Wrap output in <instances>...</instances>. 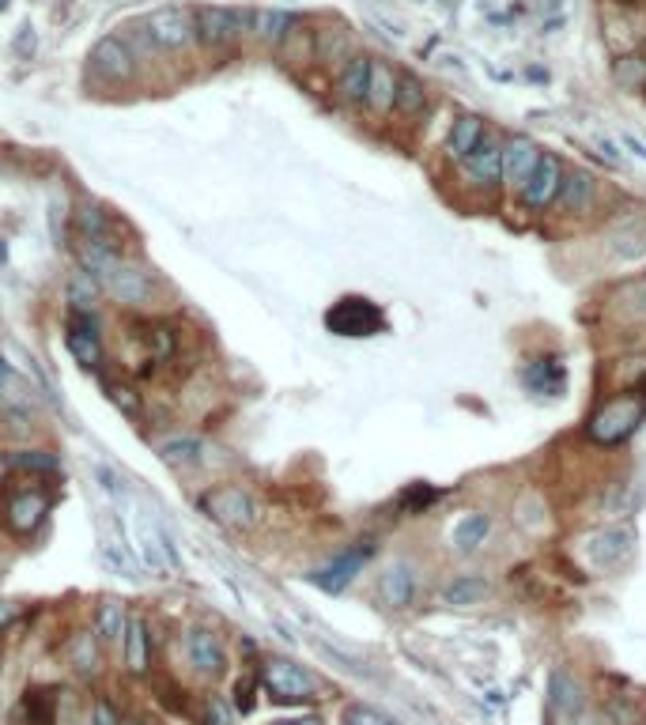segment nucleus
<instances>
[{
  "mask_svg": "<svg viewBox=\"0 0 646 725\" xmlns=\"http://www.w3.org/2000/svg\"><path fill=\"white\" fill-rule=\"evenodd\" d=\"M643 419H646V382H639L635 390L612 393L609 401H601L594 416L586 419V439L601 450L620 447V442H627L635 431H639Z\"/></svg>",
  "mask_w": 646,
  "mask_h": 725,
  "instance_id": "nucleus-1",
  "label": "nucleus"
},
{
  "mask_svg": "<svg viewBox=\"0 0 646 725\" xmlns=\"http://www.w3.org/2000/svg\"><path fill=\"white\" fill-rule=\"evenodd\" d=\"M261 688L268 691L273 703H314L322 684L310 669H302L291 657H265L261 662Z\"/></svg>",
  "mask_w": 646,
  "mask_h": 725,
  "instance_id": "nucleus-2",
  "label": "nucleus"
},
{
  "mask_svg": "<svg viewBox=\"0 0 646 725\" xmlns=\"http://www.w3.org/2000/svg\"><path fill=\"white\" fill-rule=\"evenodd\" d=\"M201 510L212 518L216 525L235 533H250L253 525L261 522V507L258 499L250 496L242 484H219V488H208L201 496Z\"/></svg>",
  "mask_w": 646,
  "mask_h": 725,
  "instance_id": "nucleus-3",
  "label": "nucleus"
},
{
  "mask_svg": "<svg viewBox=\"0 0 646 725\" xmlns=\"http://www.w3.org/2000/svg\"><path fill=\"white\" fill-rule=\"evenodd\" d=\"M141 27H144V38H148L152 46L167 49V54H178V49H190L198 43V15L186 4L155 8V12L144 15Z\"/></svg>",
  "mask_w": 646,
  "mask_h": 725,
  "instance_id": "nucleus-4",
  "label": "nucleus"
},
{
  "mask_svg": "<svg viewBox=\"0 0 646 725\" xmlns=\"http://www.w3.org/2000/svg\"><path fill=\"white\" fill-rule=\"evenodd\" d=\"M53 496L38 484H27V488H15L4 496V507H0V522H4L8 533L15 537H35L43 530V522L50 518Z\"/></svg>",
  "mask_w": 646,
  "mask_h": 725,
  "instance_id": "nucleus-5",
  "label": "nucleus"
},
{
  "mask_svg": "<svg viewBox=\"0 0 646 725\" xmlns=\"http://www.w3.org/2000/svg\"><path fill=\"white\" fill-rule=\"evenodd\" d=\"M325 329L337 336L359 341V336L382 333V329H386V314H382L379 302L363 299V295H345V299H337L330 310H325Z\"/></svg>",
  "mask_w": 646,
  "mask_h": 725,
  "instance_id": "nucleus-6",
  "label": "nucleus"
},
{
  "mask_svg": "<svg viewBox=\"0 0 646 725\" xmlns=\"http://www.w3.org/2000/svg\"><path fill=\"white\" fill-rule=\"evenodd\" d=\"M198 15V43L208 49L235 46L250 31V12L239 8H193Z\"/></svg>",
  "mask_w": 646,
  "mask_h": 725,
  "instance_id": "nucleus-7",
  "label": "nucleus"
},
{
  "mask_svg": "<svg viewBox=\"0 0 646 725\" xmlns=\"http://www.w3.org/2000/svg\"><path fill=\"white\" fill-rule=\"evenodd\" d=\"M87 69L110 87H125L133 84L136 76V57L129 43H121L118 35H106L103 43H95V49L87 54Z\"/></svg>",
  "mask_w": 646,
  "mask_h": 725,
  "instance_id": "nucleus-8",
  "label": "nucleus"
},
{
  "mask_svg": "<svg viewBox=\"0 0 646 725\" xmlns=\"http://www.w3.org/2000/svg\"><path fill=\"white\" fill-rule=\"evenodd\" d=\"M374 556V544L371 540H359L351 544L348 551H340V556H333L325 567H318V571H310L307 579L314 582L322 593H345L351 582H356V574L367 567V559Z\"/></svg>",
  "mask_w": 646,
  "mask_h": 725,
  "instance_id": "nucleus-9",
  "label": "nucleus"
},
{
  "mask_svg": "<svg viewBox=\"0 0 646 725\" xmlns=\"http://www.w3.org/2000/svg\"><path fill=\"white\" fill-rule=\"evenodd\" d=\"M64 344L76 356L80 367L99 370L103 367V333H99V318L92 310H69L64 318Z\"/></svg>",
  "mask_w": 646,
  "mask_h": 725,
  "instance_id": "nucleus-10",
  "label": "nucleus"
},
{
  "mask_svg": "<svg viewBox=\"0 0 646 725\" xmlns=\"http://www.w3.org/2000/svg\"><path fill=\"white\" fill-rule=\"evenodd\" d=\"M563 170H567V167L560 163V155L541 152V159H537L534 175H529L526 186L518 189L522 209H526V212H545V209H552L555 197H560V186H563Z\"/></svg>",
  "mask_w": 646,
  "mask_h": 725,
  "instance_id": "nucleus-11",
  "label": "nucleus"
},
{
  "mask_svg": "<svg viewBox=\"0 0 646 725\" xmlns=\"http://www.w3.org/2000/svg\"><path fill=\"white\" fill-rule=\"evenodd\" d=\"M379 601L390 608V613H405V608H412L416 601V590H420V574H416V563L405 556L390 559L386 567H382L379 574Z\"/></svg>",
  "mask_w": 646,
  "mask_h": 725,
  "instance_id": "nucleus-12",
  "label": "nucleus"
},
{
  "mask_svg": "<svg viewBox=\"0 0 646 725\" xmlns=\"http://www.w3.org/2000/svg\"><path fill=\"white\" fill-rule=\"evenodd\" d=\"M462 167V178L469 181L472 189H484V193H492V189L503 186V140L488 133L480 140V147L469 155V159L457 163Z\"/></svg>",
  "mask_w": 646,
  "mask_h": 725,
  "instance_id": "nucleus-13",
  "label": "nucleus"
},
{
  "mask_svg": "<svg viewBox=\"0 0 646 725\" xmlns=\"http://www.w3.org/2000/svg\"><path fill=\"white\" fill-rule=\"evenodd\" d=\"M597 193H601V186H597V178L590 170H563V186H560V197H555V209H560V216H590L594 204H597Z\"/></svg>",
  "mask_w": 646,
  "mask_h": 725,
  "instance_id": "nucleus-14",
  "label": "nucleus"
},
{
  "mask_svg": "<svg viewBox=\"0 0 646 725\" xmlns=\"http://www.w3.org/2000/svg\"><path fill=\"white\" fill-rule=\"evenodd\" d=\"M548 706H552V714L560 722L586 714V688L571 669H552V677H548Z\"/></svg>",
  "mask_w": 646,
  "mask_h": 725,
  "instance_id": "nucleus-15",
  "label": "nucleus"
},
{
  "mask_svg": "<svg viewBox=\"0 0 646 725\" xmlns=\"http://www.w3.org/2000/svg\"><path fill=\"white\" fill-rule=\"evenodd\" d=\"M186 657H190V665L198 673H204V677H219V673L227 669L224 639L208 628H193L186 634Z\"/></svg>",
  "mask_w": 646,
  "mask_h": 725,
  "instance_id": "nucleus-16",
  "label": "nucleus"
},
{
  "mask_svg": "<svg viewBox=\"0 0 646 725\" xmlns=\"http://www.w3.org/2000/svg\"><path fill=\"white\" fill-rule=\"evenodd\" d=\"M537 159H541V147L534 144L529 136L514 133L503 140V181L511 189H522L529 181V175H534Z\"/></svg>",
  "mask_w": 646,
  "mask_h": 725,
  "instance_id": "nucleus-17",
  "label": "nucleus"
},
{
  "mask_svg": "<svg viewBox=\"0 0 646 725\" xmlns=\"http://www.w3.org/2000/svg\"><path fill=\"white\" fill-rule=\"evenodd\" d=\"M627 551H632V533L617 530V525L594 533V537L586 540V559H590L597 571H612V567H620L627 559Z\"/></svg>",
  "mask_w": 646,
  "mask_h": 725,
  "instance_id": "nucleus-18",
  "label": "nucleus"
},
{
  "mask_svg": "<svg viewBox=\"0 0 646 725\" xmlns=\"http://www.w3.org/2000/svg\"><path fill=\"white\" fill-rule=\"evenodd\" d=\"M484 136H488V126L480 114H457V121L450 126V136H446V159L450 163L469 159Z\"/></svg>",
  "mask_w": 646,
  "mask_h": 725,
  "instance_id": "nucleus-19",
  "label": "nucleus"
},
{
  "mask_svg": "<svg viewBox=\"0 0 646 725\" xmlns=\"http://www.w3.org/2000/svg\"><path fill=\"white\" fill-rule=\"evenodd\" d=\"M121 650H125L129 673L144 677V673L152 669V631H148V620H144V616H129V631H125Z\"/></svg>",
  "mask_w": 646,
  "mask_h": 725,
  "instance_id": "nucleus-20",
  "label": "nucleus"
},
{
  "mask_svg": "<svg viewBox=\"0 0 646 725\" xmlns=\"http://www.w3.org/2000/svg\"><path fill=\"white\" fill-rule=\"evenodd\" d=\"M367 80H371V57L351 54L345 64H340L337 76V91L348 106H363L367 103Z\"/></svg>",
  "mask_w": 646,
  "mask_h": 725,
  "instance_id": "nucleus-21",
  "label": "nucleus"
},
{
  "mask_svg": "<svg viewBox=\"0 0 646 725\" xmlns=\"http://www.w3.org/2000/svg\"><path fill=\"white\" fill-rule=\"evenodd\" d=\"M522 382H526L534 393H545V397H560L563 382H567V370H563V359L545 356V359L529 362L526 375H522Z\"/></svg>",
  "mask_w": 646,
  "mask_h": 725,
  "instance_id": "nucleus-22",
  "label": "nucleus"
},
{
  "mask_svg": "<svg viewBox=\"0 0 646 725\" xmlns=\"http://www.w3.org/2000/svg\"><path fill=\"white\" fill-rule=\"evenodd\" d=\"M20 725H57V696L53 688H27L15 711Z\"/></svg>",
  "mask_w": 646,
  "mask_h": 725,
  "instance_id": "nucleus-23",
  "label": "nucleus"
},
{
  "mask_svg": "<svg viewBox=\"0 0 646 725\" xmlns=\"http://www.w3.org/2000/svg\"><path fill=\"white\" fill-rule=\"evenodd\" d=\"M488 533H492V518L480 514V510H469V514H462V522L454 525L450 544H454V551H462V556H472V551H480V544L488 540Z\"/></svg>",
  "mask_w": 646,
  "mask_h": 725,
  "instance_id": "nucleus-24",
  "label": "nucleus"
},
{
  "mask_svg": "<svg viewBox=\"0 0 646 725\" xmlns=\"http://www.w3.org/2000/svg\"><path fill=\"white\" fill-rule=\"evenodd\" d=\"M4 468L27 473V476H57L61 473V457H57L53 450H8Z\"/></svg>",
  "mask_w": 646,
  "mask_h": 725,
  "instance_id": "nucleus-25",
  "label": "nucleus"
},
{
  "mask_svg": "<svg viewBox=\"0 0 646 725\" xmlns=\"http://www.w3.org/2000/svg\"><path fill=\"white\" fill-rule=\"evenodd\" d=\"M394 95H397V76L386 61H371V80H367V106L374 114H390L394 110Z\"/></svg>",
  "mask_w": 646,
  "mask_h": 725,
  "instance_id": "nucleus-26",
  "label": "nucleus"
},
{
  "mask_svg": "<svg viewBox=\"0 0 646 725\" xmlns=\"http://www.w3.org/2000/svg\"><path fill=\"white\" fill-rule=\"evenodd\" d=\"M609 250L620 261H639L646 258V219H627L609 235Z\"/></svg>",
  "mask_w": 646,
  "mask_h": 725,
  "instance_id": "nucleus-27",
  "label": "nucleus"
},
{
  "mask_svg": "<svg viewBox=\"0 0 646 725\" xmlns=\"http://www.w3.org/2000/svg\"><path fill=\"white\" fill-rule=\"evenodd\" d=\"M296 27H299V20L291 12H250V31L265 46H280Z\"/></svg>",
  "mask_w": 646,
  "mask_h": 725,
  "instance_id": "nucleus-28",
  "label": "nucleus"
},
{
  "mask_svg": "<svg viewBox=\"0 0 646 725\" xmlns=\"http://www.w3.org/2000/svg\"><path fill=\"white\" fill-rule=\"evenodd\" d=\"M125 631H129L125 605L106 597L103 605L95 608V634H99L103 642H125Z\"/></svg>",
  "mask_w": 646,
  "mask_h": 725,
  "instance_id": "nucleus-29",
  "label": "nucleus"
},
{
  "mask_svg": "<svg viewBox=\"0 0 646 725\" xmlns=\"http://www.w3.org/2000/svg\"><path fill=\"white\" fill-rule=\"evenodd\" d=\"M394 110H397V114H405V118H420V114L428 110V87H423L420 80L412 76V72H405V76H397Z\"/></svg>",
  "mask_w": 646,
  "mask_h": 725,
  "instance_id": "nucleus-30",
  "label": "nucleus"
},
{
  "mask_svg": "<svg viewBox=\"0 0 646 725\" xmlns=\"http://www.w3.org/2000/svg\"><path fill=\"white\" fill-rule=\"evenodd\" d=\"M617 310L624 321L646 325V280H627L617 287Z\"/></svg>",
  "mask_w": 646,
  "mask_h": 725,
  "instance_id": "nucleus-31",
  "label": "nucleus"
},
{
  "mask_svg": "<svg viewBox=\"0 0 646 725\" xmlns=\"http://www.w3.org/2000/svg\"><path fill=\"white\" fill-rule=\"evenodd\" d=\"M159 457L167 465H201L204 461V442L190 439V435H175V439L159 442Z\"/></svg>",
  "mask_w": 646,
  "mask_h": 725,
  "instance_id": "nucleus-32",
  "label": "nucleus"
},
{
  "mask_svg": "<svg viewBox=\"0 0 646 725\" xmlns=\"http://www.w3.org/2000/svg\"><path fill=\"white\" fill-rule=\"evenodd\" d=\"M488 597V582L480 579V574H462V579H454L450 586L443 590V601L454 608H465V605H477V601Z\"/></svg>",
  "mask_w": 646,
  "mask_h": 725,
  "instance_id": "nucleus-33",
  "label": "nucleus"
},
{
  "mask_svg": "<svg viewBox=\"0 0 646 725\" xmlns=\"http://www.w3.org/2000/svg\"><path fill=\"white\" fill-rule=\"evenodd\" d=\"M514 525H518V530H526V533H541V525H548L541 496H534V491H522V499L514 502Z\"/></svg>",
  "mask_w": 646,
  "mask_h": 725,
  "instance_id": "nucleus-34",
  "label": "nucleus"
},
{
  "mask_svg": "<svg viewBox=\"0 0 646 725\" xmlns=\"http://www.w3.org/2000/svg\"><path fill=\"white\" fill-rule=\"evenodd\" d=\"M106 393H110L113 408H118L121 416L133 419V424H141L144 419V393H136L129 382H106Z\"/></svg>",
  "mask_w": 646,
  "mask_h": 725,
  "instance_id": "nucleus-35",
  "label": "nucleus"
},
{
  "mask_svg": "<svg viewBox=\"0 0 646 725\" xmlns=\"http://www.w3.org/2000/svg\"><path fill=\"white\" fill-rule=\"evenodd\" d=\"M95 307V276L76 272L69 280V310H92Z\"/></svg>",
  "mask_w": 646,
  "mask_h": 725,
  "instance_id": "nucleus-36",
  "label": "nucleus"
},
{
  "mask_svg": "<svg viewBox=\"0 0 646 725\" xmlns=\"http://www.w3.org/2000/svg\"><path fill=\"white\" fill-rule=\"evenodd\" d=\"M72 665H76L80 673H95V669H99V650H95L92 634H80V639L72 642Z\"/></svg>",
  "mask_w": 646,
  "mask_h": 725,
  "instance_id": "nucleus-37",
  "label": "nucleus"
},
{
  "mask_svg": "<svg viewBox=\"0 0 646 725\" xmlns=\"http://www.w3.org/2000/svg\"><path fill=\"white\" fill-rule=\"evenodd\" d=\"M345 725H397L390 714H382L379 706H367V703H351L345 706Z\"/></svg>",
  "mask_w": 646,
  "mask_h": 725,
  "instance_id": "nucleus-38",
  "label": "nucleus"
},
{
  "mask_svg": "<svg viewBox=\"0 0 646 725\" xmlns=\"http://www.w3.org/2000/svg\"><path fill=\"white\" fill-rule=\"evenodd\" d=\"M99 551H103V559L106 563L113 567V571H121L125 579H133V559H129V551H125V544H118V540H110V537H103V544H99Z\"/></svg>",
  "mask_w": 646,
  "mask_h": 725,
  "instance_id": "nucleus-39",
  "label": "nucleus"
},
{
  "mask_svg": "<svg viewBox=\"0 0 646 725\" xmlns=\"http://www.w3.org/2000/svg\"><path fill=\"white\" fill-rule=\"evenodd\" d=\"M439 496H443V491L428 488V484H412V488H408L405 496H400V502H405L408 514H420V510H428Z\"/></svg>",
  "mask_w": 646,
  "mask_h": 725,
  "instance_id": "nucleus-40",
  "label": "nucleus"
},
{
  "mask_svg": "<svg viewBox=\"0 0 646 725\" xmlns=\"http://www.w3.org/2000/svg\"><path fill=\"white\" fill-rule=\"evenodd\" d=\"M612 72H617L620 87H639L646 76V64L639 61V57H624V61H617V69Z\"/></svg>",
  "mask_w": 646,
  "mask_h": 725,
  "instance_id": "nucleus-41",
  "label": "nucleus"
},
{
  "mask_svg": "<svg viewBox=\"0 0 646 725\" xmlns=\"http://www.w3.org/2000/svg\"><path fill=\"white\" fill-rule=\"evenodd\" d=\"M95 480H99V488L106 491V496H113V499H121V496H125V484H121V476L113 473V468L95 465Z\"/></svg>",
  "mask_w": 646,
  "mask_h": 725,
  "instance_id": "nucleus-42",
  "label": "nucleus"
},
{
  "mask_svg": "<svg viewBox=\"0 0 646 725\" xmlns=\"http://www.w3.org/2000/svg\"><path fill=\"white\" fill-rule=\"evenodd\" d=\"M258 684H261L258 677L235 684V711H242V714H250V711H253V691H258Z\"/></svg>",
  "mask_w": 646,
  "mask_h": 725,
  "instance_id": "nucleus-43",
  "label": "nucleus"
},
{
  "mask_svg": "<svg viewBox=\"0 0 646 725\" xmlns=\"http://www.w3.org/2000/svg\"><path fill=\"white\" fill-rule=\"evenodd\" d=\"M35 43H38V38H35V27H20V38H15V54H20V57H31V54H35Z\"/></svg>",
  "mask_w": 646,
  "mask_h": 725,
  "instance_id": "nucleus-44",
  "label": "nucleus"
},
{
  "mask_svg": "<svg viewBox=\"0 0 646 725\" xmlns=\"http://www.w3.org/2000/svg\"><path fill=\"white\" fill-rule=\"evenodd\" d=\"M620 144H627L635 155H639V159H646V144H643V140H635L632 133H620Z\"/></svg>",
  "mask_w": 646,
  "mask_h": 725,
  "instance_id": "nucleus-45",
  "label": "nucleus"
},
{
  "mask_svg": "<svg viewBox=\"0 0 646 725\" xmlns=\"http://www.w3.org/2000/svg\"><path fill=\"white\" fill-rule=\"evenodd\" d=\"M563 725H601V718H590V714H578V718L563 722Z\"/></svg>",
  "mask_w": 646,
  "mask_h": 725,
  "instance_id": "nucleus-46",
  "label": "nucleus"
},
{
  "mask_svg": "<svg viewBox=\"0 0 646 725\" xmlns=\"http://www.w3.org/2000/svg\"><path fill=\"white\" fill-rule=\"evenodd\" d=\"M273 725H318L314 718H284V722H273Z\"/></svg>",
  "mask_w": 646,
  "mask_h": 725,
  "instance_id": "nucleus-47",
  "label": "nucleus"
},
{
  "mask_svg": "<svg viewBox=\"0 0 646 725\" xmlns=\"http://www.w3.org/2000/svg\"><path fill=\"white\" fill-rule=\"evenodd\" d=\"M617 4H624V8H635V4H639V0H617Z\"/></svg>",
  "mask_w": 646,
  "mask_h": 725,
  "instance_id": "nucleus-48",
  "label": "nucleus"
},
{
  "mask_svg": "<svg viewBox=\"0 0 646 725\" xmlns=\"http://www.w3.org/2000/svg\"><path fill=\"white\" fill-rule=\"evenodd\" d=\"M8 4H12V0H0V12H4V8H8Z\"/></svg>",
  "mask_w": 646,
  "mask_h": 725,
  "instance_id": "nucleus-49",
  "label": "nucleus"
},
{
  "mask_svg": "<svg viewBox=\"0 0 646 725\" xmlns=\"http://www.w3.org/2000/svg\"><path fill=\"white\" fill-rule=\"evenodd\" d=\"M0 714H4V699H0Z\"/></svg>",
  "mask_w": 646,
  "mask_h": 725,
  "instance_id": "nucleus-50",
  "label": "nucleus"
},
{
  "mask_svg": "<svg viewBox=\"0 0 646 725\" xmlns=\"http://www.w3.org/2000/svg\"><path fill=\"white\" fill-rule=\"evenodd\" d=\"M643 280H646V276H643Z\"/></svg>",
  "mask_w": 646,
  "mask_h": 725,
  "instance_id": "nucleus-51",
  "label": "nucleus"
}]
</instances>
